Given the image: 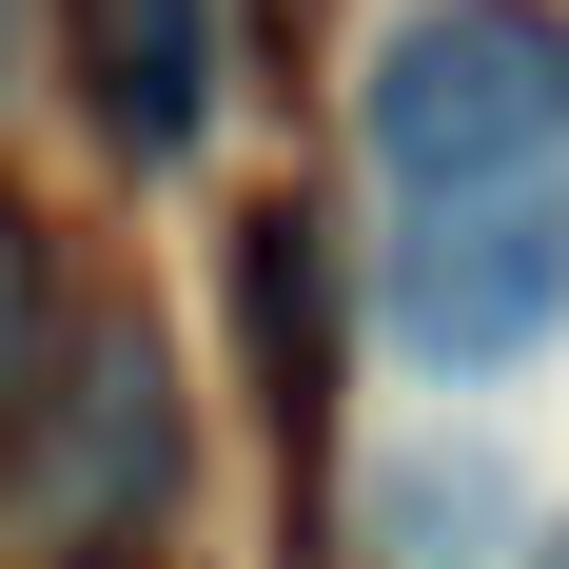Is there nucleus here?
Wrapping results in <instances>:
<instances>
[{"instance_id": "nucleus-1", "label": "nucleus", "mask_w": 569, "mask_h": 569, "mask_svg": "<svg viewBox=\"0 0 569 569\" xmlns=\"http://www.w3.org/2000/svg\"><path fill=\"white\" fill-rule=\"evenodd\" d=\"M373 177L393 197H471V177H569V20L550 0H412L373 79Z\"/></svg>"}, {"instance_id": "nucleus-6", "label": "nucleus", "mask_w": 569, "mask_h": 569, "mask_svg": "<svg viewBox=\"0 0 569 569\" xmlns=\"http://www.w3.org/2000/svg\"><path fill=\"white\" fill-rule=\"evenodd\" d=\"M236 315H256V373H276V412H315V217H236Z\"/></svg>"}, {"instance_id": "nucleus-2", "label": "nucleus", "mask_w": 569, "mask_h": 569, "mask_svg": "<svg viewBox=\"0 0 569 569\" xmlns=\"http://www.w3.org/2000/svg\"><path fill=\"white\" fill-rule=\"evenodd\" d=\"M373 335L412 373H530L569 335V177H471V197H393V256H373Z\"/></svg>"}, {"instance_id": "nucleus-4", "label": "nucleus", "mask_w": 569, "mask_h": 569, "mask_svg": "<svg viewBox=\"0 0 569 569\" xmlns=\"http://www.w3.org/2000/svg\"><path fill=\"white\" fill-rule=\"evenodd\" d=\"M353 511H373V550H393V569H530V471L471 452V432H393Z\"/></svg>"}, {"instance_id": "nucleus-7", "label": "nucleus", "mask_w": 569, "mask_h": 569, "mask_svg": "<svg viewBox=\"0 0 569 569\" xmlns=\"http://www.w3.org/2000/svg\"><path fill=\"white\" fill-rule=\"evenodd\" d=\"M40 353H59V256H40V217L0 197V412L40 393Z\"/></svg>"}, {"instance_id": "nucleus-5", "label": "nucleus", "mask_w": 569, "mask_h": 569, "mask_svg": "<svg viewBox=\"0 0 569 569\" xmlns=\"http://www.w3.org/2000/svg\"><path fill=\"white\" fill-rule=\"evenodd\" d=\"M79 79H99L118 158H197V118H217V0H79Z\"/></svg>"}, {"instance_id": "nucleus-3", "label": "nucleus", "mask_w": 569, "mask_h": 569, "mask_svg": "<svg viewBox=\"0 0 569 569\" xmlns=\"http://www.w3.org/2000/svg\"><path fill=\"white\" fill-rule=\"evenodd\" d=\"M0 432H20V511H40V530H138V511L177 491V373H158L138 315L59 335L40 393L0 412Z\"/></svg>"}, {"instance_id": "nucleus-9", "label": "nucleus", "mask_w": 569, "mask_h": 569, "mask_svg": "<svg viewBox=\"0 0 569 569\" xmlns=\"http://www.w3.org/2000/svg\"><path fill=\"white\" fill-rule=\"evenodd\" d=\"M79 569H138V550H79Z\"/></svg>"}, {"instance_id": "nucleus-8", "label": "nucleus", "mask_w": 569, "mask_h": 569, "mask_svg": "<svg viewBox=\"0 0 569 569\" xmlns=\"http://www.w3.org/2000/svg\"><path fill=\"white\" fill-rule=\"evenodd\" d=\"M530 569H569V530H530Z\"/></svg>"}, {"instance_id": "nucleus-10", "label": "nucleus", "mask_w": 569, "mask_h": 569, "mask_svg": "<svg viewBox=\"0 0 569 569\" xmlns=\"http://www.w3.org/2000/svg\"><path fill=\"white\" fill-rule=\"evenodd\" d=\"M0 40H20V0H0Z\"/></svg>"}]
</instances>
